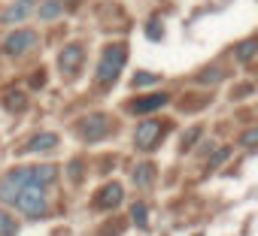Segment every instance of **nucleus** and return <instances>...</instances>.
I'll return each instance as SVG.
<instances>
[{"instance_id": "nucleus-11", "label": "nucleus", "mask_w": 258, "mask_h": 236, "mask_svg": "<svg viewBox=\"0 0 258 236\" xmlns=\"http://www.w3.org/2000/svg\"><path fill=\"white\" fill-rule=\"evenodd\" d=\"M58 146V134H52V131H46V134H37L31 143H28V152H34V155H40V152H52Z\"/></svg>"}, {"instance_id": "nucleus-22", "label": "nucleus", "mask_w": 258, "mask_h": 236, "mask_svg": "<svg viewBox=\"0 0 258 236\" xmlns=\"http://www.w3.org/2000/svg\"><path fill=\"white\" fill-rule=\"evenodd\" d=\"M225 158H228V149H219V152H216V155H213V158H210V170H213V167H216V164H222V161H225Z\"/></svg>"}, {"instance_id": "nucleus-8", "label": "nucleus", "mask_w": 258, "mask_h": 236, "mask_svg": "<svg viewBox=\"0 0 258 236\" xmlns=\"http://www.w3.org/2000/svg\"><path fill=\"white\" fill-rule=\"evenodd\" d=\"M31 13H34V0H16L0 13V25H22Z\"/></svg>"}, {"instance_id": "nucleus-3", "label": "nucleus", "mask_w": 258, "mask_h": 236, "mask_svg": "<svg viewBox=\"0 0 258 236\" xmlns=\"http://www.w3.org/2000/svg\"><path fill=\"white\" fill-rule=\"evenodd\" d=\"M112 118L106 115V112H91V115H85L82 122H79V137L85 140V143H100L103 137H109L112 134Z\"/></svg>"}, {"instance_id": "nucleus-13", "label": "nucleus", "mask_w": 258, "mask_h": 236, "mask_svg": "<svg viewBox=\"0 0 258 236\" xmlns=\"http://www.w3.org/2000/svg\"><path fill=\"white\" fill-rule=\"evenodd\" d=\"M131 179H134L137 188H149L155 182V164H137L134 173H131Z\"/></svg>"}, {"instance_id": "nucleus-24", "label": "nucleus", "mask_w": 258, "mask_h": 236, "mask_svg": "<svg viewBox=\"0 0 258 236\" xmlns=\"http://www.w3.org/2000/svg\"><path fill=\"white\" fill-rule=\"evenodd\" d=\"M46 85V76H43V70H40V76H34V88H43Z\"/></svg>"}, {"instance_id": "nucleus-14", "label": "nucleus", "mask_w": 258, "mask_h": 236, "mask_svg": "<svg viewBox=\"0 0 258 236\" xmlns=\"http://www.w3.org/2000/svg\"><path fill=\"white\" fill-rule=\"evenodd\" d=\"M19 191H22V185L16 179H10V176L0 179V203H10L13 206V200L19 197Z\"/></svg>"}, {"instance_id": "nucleus-17", "label": "nucleus", "mask_w": 258, "mask_h": 236, "mask_svg": "<svg viewBox=\"0 0 258 236\" xmlns=\"http://www.w3.org/2000/svg\"><path fill=\"white\" fill-rule=\"evenodd\" d=\"M149 212H146V203H134L131 206V218H134V224L140 227V230H146L149 227V218H146Z\"/></svg>"}, {"instance_id": "nucleus-1", "label": "nucleus", "mask_w": 258, "mask_h": 236, "mask_svg": "<svg viewBox=\"0 0 258 236\" xmlns=\"http://www.w3.org/2000/svg\"><path fill=\"white\" fill-rule=\"evenodd\" d=\"M124 61H127V46H124V43L106 46L103 55H100V61H97V82H100V85H112V82L118 79Z\"/></svg>"}, {"instance_id": "nucleus-2", "label": "nucleus", "mask_w": 258, "mask_h": 236, "mask_svg": "<svg viewBox=\"0 0 258 236\" xmlns=\"http://www.w3.org/2000/svg\"><path fill=\"white\" fill-rule=\"evenodd\" d=\"M13 206L28 215V218H46L49 215V197H46V188H22L19 197L13 200Z\"/></svg>"}, {"instance_id": "nucleus-9", "label": "nucleus", "mask_w": 258, "mask_h": 236, "mask_svg": "<svg viewBox=\"0 0 258 236\" xmlns=\"http://www.w3.org/2000/svg\"><path fill=\"white\" fill-rule=\"evenodd\" d=\"M170 103V94H164V91H158V94H146V97H140V100H134L131 103V112H137V115H146V112H155V109H164Z\"/></svg>"}, {"instance_id": "nucleus-10", "label": "nucleus", "mask_w": 258, "mask_h": 236, "mask_svg": "<svg viewBox=\"0 0 258 236\" xmlns=\"http://www.w3.org/2000/svg\"><path fill=\"white\" fill-rule=\"evenodd\" d=\"M31 170V188H46L58 179V167L52 164H40V167H28Z\"/></svg>"}, {"instance_id": "nucleus-5", "label": "nucleus", "mask_w": 258, "mask_h": 236, "mask_svg": "<svg viewBox=\"0 0 258 236\" xmlns=\"http://www.w3.org/2000/svg\"><path fill=\"white\" fill-rule=\"evenodd\" d=\"M37 46H40V34H37V31H13V34L4 40V55L19 58V55L37 49Z\"/></svg>"}, {"instance_id": "nucleus-12", "label": "nucleus", "mask_w": 258, "mask_h": 236, "mask_svg": "<svg viewBox=\"0 0 258 236\" xmlns=\"http://www.w3.org/2000/svg\"><path fill=\"white\" fill-rule=\"evenodd\" d=\"M37 16H40V22H55L58 16H64V4L61 0H43L37 7Z\"/></svg>"}, {"instance_id": "nucleus-19", "label": "nucleus", "mask_w": 258, "mask_h": 236, "mask_svg": "<svg viewBox=\"0 0 258 236\" xmlns=\"http://www.w3.org/2000/svg\"><path fill=\"white\" fill-rule=\"evenodd\" d=\"M255 143H258V131H255V128H249V131L240 137V146H243V149H255Z\"/></svg>"}, {"instance_id": "nucleus-6", "label": "nucleus", "mask_w": 258, "mask_h": 236, "mask_svg": "<svg viewBox=\"0 0 258 236\" xmlns=\"http://www.w3.org/2000/svg\"><path fill=\"white\" fill-rule=\"evenodd\" d=\"M82 61H85L82 43H67V46L58 52V67H61V73H67V76H76L79 67H82Z\"/></svg>"}, {"instance_id": "nucleus-15", "label": "nucleus", "mask_w": 258, "mask_h": 236, "mask_svg": "<svg viewBox=\"0 0 258 236\" xmlns=\"http://www.w3.org/2000/svg\"><path fill=\"white\" fill-rule=\"evenodd\" d=\"M255 52H258V40H243V43H237V49H234V55H237V61L240 64H249L252 58H255Z\"/></svg>"}, {"instance_id": "nucleus-21", "label": "nucleus", "mask_w": 258, "mask_h": 236, "mask_svg": "<svg viewBox=\"0 0 258 236\" xmlns=\"http://www.w3.org/2000/svg\"><path fill=\"white\" fill-rule=\"evenodd\" d=\"M146 34H149V40H161V37H164V31H158V22H149Z\"/></svg>"}, {"instance_id": "nucleus-18", "label": "nucleus", "mask_w": 258, "mask_h": 236, "mask_svg": "<svg viewBox=\"0 0 258 236\" xmlns=\"http://www.w3.org/2000/svg\"><path fill=\"white\" fill-rule=\"evenodd\" d=\"M158 79H161L158 73H137V76H134V88H140V85H155Z\"/></svg>"}, {"instance_id": "nucleus-7", "label": "nucleus", "mask_w": 258, "mask_h": 236, "mask_svg": "<svg viewBox=\"0 0 258 236\" xmlns=\"http://www.w3.org/2000/svg\"><path fill=\"white\" fill-rule=\"evenodd\" d=\"M121 200H124V188H121L118 182H109V185H103V188L94 194V209L109 212V209L121 206Z\"/></svg>"}, {"instance_id": "nucleus-4", "label": "nucleus", "mask_w": 258, "mask_h": 236, "mask_svg": "<svg viewBox=\"0 0 258 236\" xmlns=\"http://www.w3.org/2000/svg\"><path fill=\"white\" fill-rule=\"evenodd\" d=\"M164 134H167V122H164V118H146V122H140L137 131H134V146L143 149V152H152Z\"/></svg>"}, {"instance_id": "nucleus-16", "label": "nucleus", "mask_w": 258, "mask_h": 236, "mask_svg": "<svg viewBox=\"0 0 258 236\" xmlns=\"http://www.w3.org/2000/svg\"><path fill=\"white\" fill-rule=\"evenodd\" d=\"M16 233H19V221L7 209H0V236H16Z\"/></svg>"}, {"instance_id": "nucleus-20", "label": "nucleus", "mask_w": 258, "mask_h": 236, "mask_svg": "<svg viewBox=\"0 0 258 236\" xmlns=\"http://www.w3.org/2000/svg\"><path fill=\"white\" fill-rule=\"evenodd\" d=\"M198 82H210V85H216V82H222V70H204V73L198 76Z\"/></svg>"}, {"instance_id": "nucleus-23", "label": "nucleus", "mask_w": 258, "mask_h": 236, "mask_svg": "<svg viewBox=\"0 0 258 236\" xmlns=\"http://www.w3.org/2000/svg\"><path fill=\"white\" fill-rule=\"evenodd\" d=\"M198 134H201V131H198V128H195V131H188V134H185V137H182V149H188V146H191V143H195V140H198Z\"/></svg>"}]
</instances>
